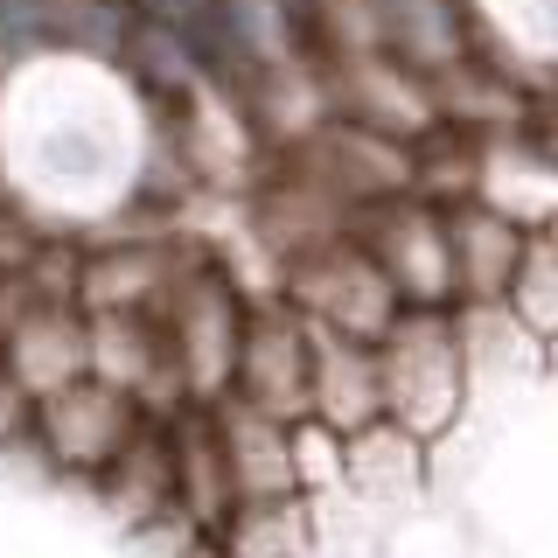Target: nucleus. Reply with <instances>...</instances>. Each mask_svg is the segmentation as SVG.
Wrapping results in <instances>:
<instances>
[{
  "instance_id": "9",
  "label": "nucleus",
  "mask_w": 558,
  "mask_h": 558,
  "mask_svg": "<svg viewBox=\"0 0 558 558\" xmlns=\"http://www.w3.org/2000/svg\"><path fill=\"white\" fill-rule=\"evenodd\" d=\"M0 363L28 398L84 377V307L77 301H22V314L0 336Z\"/></svg>"
},
{
  "instance_id": "3",
  "label": "nucleus",
  "mask_w": 558,
  "mask_h": 558,
  "mask_svg": "<svg viewBox=\"0 0 558 558\" xmlns=\"http://www.w3.org/2000/svg\"><path fill=\"white\" fill-rule=\"evenodd\" d=\"M279 293H287L307 322L342 328V336H363V342H377L384 322L405 307L398 287L384 279V266L363 252L356 231H342V238L314 244V252H301V258H287V266H279Z\"/></svg>"
},
{
  "instance_id": "5",
  "label": "nucleus",
  "mask_w": 558,
  "mask_h": 558,
  "mask_svg": "<svg viewBox=\"0 0 558 558\" xmlns=\"http://www.w3.org/2000/svg\"><path fill=\"white\" fill-rule=\"evenodd\" d=\"M140 418H147V412H140L119 384H105V377L84 371V377H70V384H57V391L35 398L28 433H35V447H43V468H49V475L92 482L98 468L133 440Z\"/></svg>"
},
{
  "instance_id": "16",
  "label": "nucleus",
  "mask_w": 558,
  "mask_h": 558,
  "mask_svg": "<svg viewBox=\"0 0 558 558\" xmlns=\"http://www.w3.org/2000/svg\"><path fill=\"white\" fill-rule=\"evenodd\" d=\"M517 126H523V140H531V154H537V161L558 168V105H523V119H517Z\"/></svg>"
},
{
  "instance_id": "2",
  "label": "nucleus",
  "mask_w": 558,
  "mask_h": 558,
  "mask_svg": "<svg viewBox=\"0 0 558 558\" xmlns=\"http://www.w3.org/2000/svg\"><path fill=\"white\" fill-rule=\"evenodd\" d=\"M244 301L238 272H223L217 258H196L174 287L161 293L154 322H161V342H168V363L182 377V398L189 405H217L231 391V371H238V342H244Z\"/></svg>"
},
{
  "instance_id": "8",
  "label": "nucleus",
  "mask_w": 558,
  "mask_h": 558,
  "mask_svg": "<svg viewBox=\"0 0 558 558\" xmlns=\"http://www.w3.org/2000/svg\"><path fill=\"white\" fill-rule=\"evenodd\" d=\"M307 412L336 433H356L384 412L377 398V349L363 336L307 322Z\"/></svg>"
},
{
  "instance_id": "7",
  "label": "nucleus",
  "mask_w": 558,
  "mask_h": 558,
  "mask_svg": "<svg viewBox=\"0 0 558 558\" xmlns=\"http://www.w3.org/2000/svg\"><path fill=\"white\" fill-rule=\"evenodd\" d=\"M231 391L244 405L272 412V418L307 412V314L287 293H266V301H252V314H244Z\"/></svg>"
},
{
  "instance_id": "11",
  "label": "nucleus",
  "mask_w": 558,
  "mask_h": 558,
  "mask_svg": "<svg viewBox=\"0 0 558 558\" xmlns=\"http://www.w3.org/2000/svg\"><path fill=\"white\" fill-rule=\"evenodd\" d=\"M377 49L418 77H440L475 57V22L461 0H377Z\"/></svg>"
},
{
  "instance_id": "18",
  "label": "nucleus",
  "mask_w": 558,
  "mask_h": 558,
  "mask_svg": "<svg viewBox=\"0 0 558 558\" xmlns=\"http://www.w3.org/2000/svg\"><path fill=\"white\" fill-rule=\"evenodd\" d=\"M293 8H301V14H307V0H293Z\"/></svg>"
},
{
  "instance_id": "12",
  "label": "nucleus",
  "mask_w": 558,
  "mask_h": 558,
  "mask_svg": "<svg viewBox=\"0 0 558 558\" xmlns=\"http://www.w3.org/2000/svg\"><path fill=\"white\" fill-rule=\"evenodd\" d=\"M217 558H307L314 551V502L307 488H279V496H231V510L209 531Z\"/></svg>"
},
{
  "instance_id": "15",
  "label": "nucleus",
  "mask_w": 558,
  "mask_h": 558,
  "mask_svg": "<svg viewBox=\"0 0 558 558\" xmlns=\"http://www.w3.org/2000/svg\"><path fill=\"white\" fill-rule=\"evenodd\" d=\"M287 447H293V482L307 488V496H322V488H336L349 475V447L336 426H322L314 412L287 418Z\"/></svg>"
},
{
  "instance_id": "1",
  "label": "nucleus",
  "mask_w": 558,
  "mask_h": 558,
  "mask_svg": "<svg viewBox=\"0 0 558 558\" xmlns=\"http://www.w3.org/2000/svg\"><path fill=\"white\" fill-rule=\"evenodd\" d=\"M371 349L384 418L405 426L412 440H440L468 398V336L453 307H398Z\"/></svg>"
},
{
  "instance_id": "14",
  "label": "nucleus",
  "mask_w": 558,
  "mask_h": 558,
  "mask_svg": "<svg viewBox=\"0 0 558 558\" xmlns=\"http://www.w3.org/2000/svg\"><path fill=\"white\" fill-rule=\"evenodd\" d=\"M502 314H517L523 336H558V231H523L502 279Z\"/></svg>"
},
{
  "instance_id": "13",
  "label": "nucleus",
  "mask_w": 558,
  "mask_h": 558,
  "mask_svg": "<svg viewBox=\"0 0 558 558\" xmlns=\"http://www.w3.org/2000/svg\"><path fill=\"white\" fill-rule=\"evenodd\" d=\"M447 244H453V301H502V279L517 266L523 231L496 203L468 196L447 209Z\"/></svg>"
},
{
  "instance_id": "10",
  "label": "nucleus",
  "mask_w": 558,
  "mask_h": 558,
  "mask_svg": "<svg viewBox=\"0 0 558 558\" xmlns=\"http://www.w3.org/2000/svg\"><path fill=\"white\" fill-rule=\"evenodd\" d=\"M209 426H217V453H223V482L231 496H279L293 482V447H287V418L244 405L238 391H223L209 405Z\"/></svg>"
},
{
  "instance_id": "6",
  "label": "nucleus",
  "mask_w": 558,
  "mask_h": 558,
  "mask_svg": "<svg viewBox=\"0 0 558 558\" xmlns=\"http://www.w3.org/2000/svg\"><path fill=\"white\" fill-rule=\"evenodd\" d=\"M92 496L112 510L126 531L140 537H161V545H203V531H189L182 517H174V453H168V418H140L133 440L112 453V461L98 468Z\"/></svg>"
},
{
  "instance_id": "17",
  "label": "nucleus",
  "mask_w": 558,
  "mask_h": 558,
  "mask_svg": "<svg viewBox=\"0 0 558 558\" xmlns=\"http://www.w3.org/2000/svg\"><path fill=\"white\" fill-rule=\"evenodd\" d=\"M28 412H35V398L22 391V384H14L8 377V363H0V447H8L14 440V433H22L28 426Z\"/></svg>"
},
{
  "instance_id": "4",
  "label": "nucleus",
  "mask_w": 558,
  "mask_h": 558,
  "mask_svg": "<svg viewBox=\"0 0 558 558\" xmlns=\"http://www.w3.org/2000/svg\"><path fill=\"white\" fill-rule=\"evenodd\" d=\"M349 231L363 238V252L384 266L405 307H453V244H447V209L398 189L377 196L349 217Z\"/></svg>"
}]
</instances>
